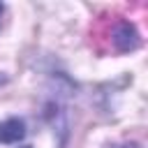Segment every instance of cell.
<instances>
[{
    "instance_id": "cell-3",
    "label": "cell",
    "mask_w": 148,
    "mask_h": 148,
    "mask_svg": "<svg viewBox=\"0 0 148 148\" xmlns=\"http://www.w3.org/2000/svg\"><path fill=\"white\" fill-rule=\"evenodd\" d=\"M2 16H5V5L0 2V25H2Z\"/></svg>"
},
{
    "instance_id": "cell-1",
    "label": "cell",
    "mask_w": 148,
    "mask_h": 148,
    "mask_svg": "<svg viewBox=\"0 0 148 148\" xmlns=\"http://www.w3.org/2000/svg\"><path fill=\"white\" fill-rule=\"evenodd\" d=\"M109 44H111V49L118 51V53L134 51V49L139 46V32H136V28H134L130 21L118 18V21H113V25H111Z\"/></svg>"
},
{
    "instance_id": "cell-2",
    "label": "cell",
    "mask_w": 148,
    "mask_h": 148,
    "mask_svg": "<svg viewBox=\"0 0 148 148\" xmlns=\"http://www.w3.org/2000/svg\"><path fill=\"white\" fill-rule=\"evenodd\" d=\"M25 132L23 118H5L0 123V143H18L25 139Z\"/></svg>"
}]
</instances>
